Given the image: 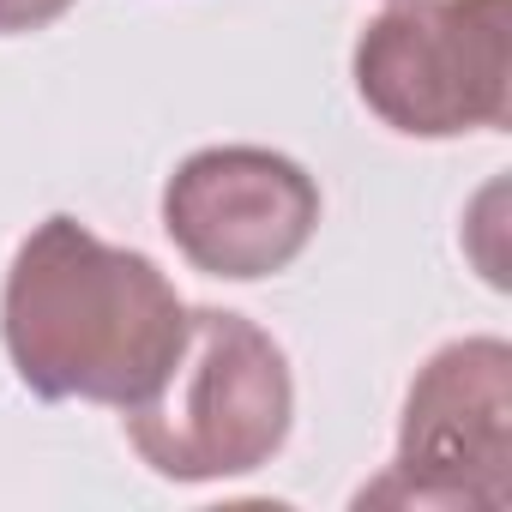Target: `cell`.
<instances>
[{"label":"cell","instance_id":"1","mask_svg":"<svg viewBox=\"0 0 512 512\" xmlns=\"http://www.w3.org/2000/svg\"><path fill=\"white\" fill-rule=\"evenodd\" d=\"M0 338L37 398L133 410L187 338V308L157 260L109 247L79 217H43L7 266Z\"/></svg>","mask_w":512,"mask_h":512},{"label":"cell","instance_id":"2","mask_svg":"<svg viewBox=\"0 0 512 512\" xmlns=\"http://www.w3.org/2000/svg\"><path fill=\"white\" fill-rule=\"evenodd\" d=\"M290 416L296 380L278 338L229 308H187V338L127 410V440L169 482H223L272 464Z\"/></svg>","mask_w":512,"mask_h":512},{"label":"cell","instance_id":"3","mask_svg":"<svg viewBox=\"0 0 512 512\" xmlns=\"http://www.w3.org/2000/svg\"><path fill=\"white\" fill-rule=\"evenodd\" d=\"M362 103L404 139L512 121V0H398L350 55Z\"/></svg>","mask_w":512,"mask_h":512},{"label":"cell","instance_id":"4","mask_svg":"<svg viewBox=\"0 0 512 512\" xmlns=\"http://www.w3.org/2000/svg\"><path fill=\"white\" fill-rule=\"evenodd\" d=\"M362 506H512V350L500 338H458L422 362L404 398L398 452Z\"/></svg>","mask_w":512,"mask_h":512},{"label":"cell","instance_id":"5","mask_svg":"<svg viewBox=\"0 0 512 512\" xmlns=\"http://www.w3.org/2000/svg\"><path fill=\"white\" fill-rule=\"evenodd\" d=\"M163 229L181 247V260L205 278H278L302 260L320 229V187L284 151L205 145L169 175Z\"/></svg>","mask_w":512,"mask_h":512},{"label":"cell","instance_id":"6","mask_svg":"<svg viewBox=\"0 0 512 512\" xmlns=\"http://www.w3.org/2000/svg\"><path fill=\"white\" fill-rule=\"evenodd\" d=\"M73 0H0V37H25V31H43L55 25Z\"/></svg>","mask_w":512,"mask_h":512}]
</instances>
